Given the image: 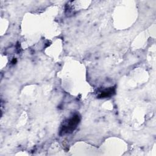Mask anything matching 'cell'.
Returning <instances> with one entry per match:
<instances>
[{
  "label": "cell",
  "instance_id": "obj_1",
  "mask_svg": "<svg viewBox=\"0 0 156 156\" xmlns=\"http://www.w3.org/2000/svg\"><path fill=\"white\" fill-rule=\"evenodd\" d=\"M80 120V118L79 115H74L71 118L64 121L60 130V135H64L72 133L76 129Z\"/></svg>",
  "mask_w": 156,
  "mask_h": 156
},
{
  "label": "cell",
  "instance_id": "obj_2",
  "mask_svg": "<svg viewBox=\"0 0 156 156\" xmlns=\"http://www.w3.org/2000/svg\"><path fill=\"white\" fill-rule=\"evenodd\" d=\"M115 93V87H112L99 91L97 97L98 98H106L113 96Z\"/></svg>",
  "mask_w": 156,
  "mask_h": 156
}]
</instances>
